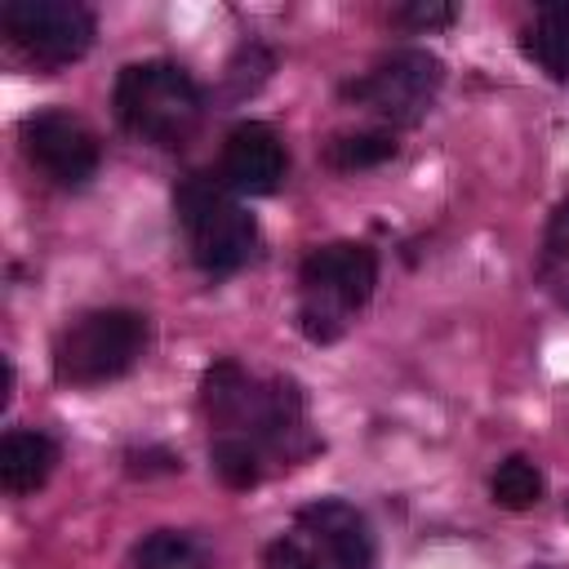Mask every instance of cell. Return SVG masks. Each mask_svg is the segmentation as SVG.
I'll return each mask as SVG.
<instances>
[{
	"label": "cell",
	"instance_id": "5b68a950",
	"mask_svg": "<svg viewBox=\"0 0 569 569\" xmlns=\"http://www.w3.org/2000/svg\"><path fill=\"white\" fill-rule=\"evenodd\" d=\"M445 84V62L427 49H396L387 58H378L360 80L342 84V98H351L356 107L391 120V124H418L436 93Z\"/></svg>",
	"mask_w": 569,
	"mask_h": 569
},
{
	"label": "cell",
	"instance_id": "7c38bea8",
	"mask_svg": "<svg viewBox=\"0 0 569 569\" xmlns=\"http://www.w3.org/2000/svg\"><path fill=\"white\" fill-rule=\"evenodd\" d=\"M520 53L551 80H569V0L533 9V22L520 31Z\"/></svg>",
	"mask_w": 569,
	"mask_h": 569
},
{
	"label": "cell",
	"instance_id": "6da1fadb",
	"mask_svg": "<svg viewBox=\"0 0 569 569\" xmlns=\"http://www.w3.org/2000/svg\"><path fill=\"white\" fill-rule=\"evenodd\" d=\"M111 107H116V120L151 147H182L204 120L200 84L191 80L187 67L164 62V58L120 67Z\"/></svg>",
	"mask_w": 569,
	"mask_h": 569
},
{
	"label": "cell",
	"instance_id": "e0dca14e",
	"mask_svg": "<svg viewBox=\"0 0 569 569\" xmlns=\"http://www.w3.org/2000/svg\"><path fill=\"white\" fill-rule=\"evenodd\" d=\"M271 71H276V53H271L267 44H258V40L240 44V53H236L231 67H227V89H231V98L258 93V89L267 84Z\"/></svg>",
	"mask_w": 569,
	"mask_h": 569
},
{
	"label": "cell",
	"instance_id": "2e32d148",
	"mask_svg": "<svg viewBox=\"0 0 569 569\" xmlns=\"http://www.w3.org/2000/svg\"><path fill=\"white\" fill-rule=\"evenodd\" d=\"M542 471L529 462V458H507V462H498V471H493V480H489V493H493V502L498 507H507V511H525V507H533L538 498H542Z\"/></svg>",
	"mask_w": 569,
	"mask_h": 569
},
{
	"label": "cell",
	"instance_id": "9c48e42d",
	"mask_svg": "<svg viewBox=\"0 0 569 569\" xmlns=\"http://www.w3.org/2000/svg\"><path fill=\"white\" fill-rule=\"evenodd\" d=\"M284 164L289 160H284V142L276 138V129L262 120H244L222 142L218 178H222V187H231L240 196H271L284 178Z\"/></svg>",
	"mask_w": 569,
	"mask_h": 569
},
{
	"label": "cell",
	"instance_id": "30bf717a",
	"mask_svg": "<svg viewBox=\"0 0 569 569\" xmlns=\"http://www.w3.org/2000/svg\"><path fill=\"white\" fill-rule=\"evenodd\" d=\"M258 396V382L236 365V360H213L200 378V405L209 413L213 427H222V436L244 427V413Z\"/></svg>",
	"mask_w": 569,
	"mask_h": 569
},
{
	"label": "cell",
	"instance_id": "d6986e66",
	"mask_svg": "<svg viewBox=\"0 0 569 569\" xmlns=\"http://www.w3.org/2000/svg\"><path fill=\"white\" fill-rule=\"evenodd\" d=\"M124 471L133 480H151V476H178L182 471V458L164 445H142V449H129L124 453Z\"/></svg>",
	"mask_w": 569,
	"mask_h": 569
},
{
	"label": "cell",
	"instance_id": "4fadbf2b",
	"mask_svg": "<svg viewBox=\"0 0 569 569\" xmlns=\"http://www.w3.org/2000/svg\"><path fill=\"white\" fill-rule=\"evenodd\" d=\"M396 156V133L391 129H356V133H338L325 147V160L338 173H360V169H378Z\"/></svg>",
	"mask_w": 569,
	"mask_h": 569
},
{
	"label": "cell",
	"instance_id": "8992f818",
	"mask_svg": "<svg viewBox=\"0 0 569 569\" xmlns=\"http://www.w3.org/2000/svg\"><path fill=\"white\" fill-rule=\"evenodd\" d=\"M0 22L9 40L40 67H67L93 44V13L76 0H9Z\"/></svg>",
	"mask_w": 569,
	"mask_h": 569
},
{
	"label": "cell",
	"instance_id": "9a60e30c",
	"mask_svg": "<svg viewBox=\"0 0 569 569\" xmlns=\"http://www.w3.org/2000/svg\"><path fill=\"white\" fill-rule=\"evenodd\" d=\"M209 462L227 489H253L262 480V449L249 436H218L209 449Z\"/></svg>",
	"mask_w": 569,
	"mask_h": 569
},
{
	"label": "cell",
	"instance_id": "44dd1931",
	"mask_svg": "<svg viewBox=\"0 0 569 569\" xmlns=\"http://www.w3.org/2000/svg\"><path fill=\"white\" fill-rule=\"evenodd\" d=\"M542 280L547 289L569 307V240L547 236V253H542Z\"/></svg>",
	"mask_w": 569,
	"mask_h": 569
},
{
	"label": "cell",
	"instance_id": "7402d4cb",
	"mask_svg": "<svg viewBox=\"0 0 569 569\" xmlns=\"http://www.w3.org/2000/svg\"><path fill=\"white\" fill-rule=\"evenodd\" d=\"M551 236H565V240H569V200L551 213Z\"/></svg>",
	"mask_w": 569,
	"mask_h": 569
},
{
	"label": "cell",
	"instance_id": "ac0fdd59",
	"mask_svg": "<svg viewBox=\"0 0 569 569\" xmlns=\"http://www.w3.org/2000/svg\"><path fill=\"white\" fill-rule=\"evenodd\" d=\"M262 569H320V556H316V547L293 529V533H280L276 542H267Z\"/></svg>",
	"mask_w": 569,
	"mask_h": 569
},
{
	"label": "cell",
	"instance_id": "52a82bcc",
	"mask_svg": "<svg viewBox=\"0 0 569 569\" xmlns=\"http://www.w3.org/2000/svg\"><path fill=\"white\" fill-rule=\"evenodd\" d=\"M22 151L58 187H84L98 173V138L71 111H36L22 120Z\"/></svg>",
	"mask_w": 569,
	"mask_h": 569
},
{
	"label": "cell",
	"instance_id": "277c9868",
	"mask_svg": "<svg viewBox=\"0 0 569 569\" xmlns=\"http://www.w3.org/2000/svg\"><path fill=\"white\" fill-rule=\"evenodd\" d=\"M142 347H147V316L129 307L84 311L53 342V378L67 387H102L129 373Z\"/></svg>",
	"mask_w": 569,
	"mask_h": 569
},
{
	"label": "cell",
	"instance_id": "3957f363",
	"mask_svg": "<svg viewBox=\"0 0 569 569\" xmlns=\"http://www.w3.org/2000/svg\"><path fill=\"white\" fill-rule=\"evenodd\" d=\"M173 209H178V222L187 231L191 262L204 276H231L253 258L258 222L227 187L209 182L204 173H191V178L178 182Z\"/></svg>",
	"mask_w": 569,
	"mask_h": 569
},
{
	"label": "cell",
	"instance_id": "ba28073f",
	"mask_svg": "<svg viewBox=\"0 0 569 569\" xmlns=\"http://www.w3.org/2000/svg\"><path fill=\"white\" fill-rule=\"evenodd\" d=\"M298 533L329 569H373V533L365 516L342 498H316L298 511Z\"/></svg>",
	"mask_w": 569,
	"mask_h": 569
},
{
	"label": "cell",
	"instance_id": "5bb4252c",
	"mask_svg": "<svg viewBox=\"0 0 569 569\" xmlns=\"http://www.w3.org/2000/svg\"><path fill=\"white\" fill-rule=\"evenodd\" d=\"M133 569H209V560L191 533L156 529L133 547Z\"/></svg>",
	"mask_w": 569,
	"mask_h": 569
},
{
	"label": "cell",
	"instance_id": "7a4b0ae2",
	"mask_svg": "<svg viewBox=\"0 0 569 569\" xmlns=\"http://www.w3.org/2000/svg\"><path fill=\"white\" fill-rule=\"evenodd\" d=\"M298 284H302L298 329L311 342H333V338H342L347 316L369 302V293L378 284V258L369 244L333 240L302 258Z\"/></svg>",
	"mask_w": 569,
	"mask_h": 569
},
{
	"label": "cell",
	"instance_id": "8fae6325",
	"mask_svg": "<svg viewBox=\"0 0 569 569\" xmlns=\"http://www.w3.org/2000/svg\"><path fill=\"white\" fill-rule=\"evenodd\" d=\"M58 462V445L44 431H9L0 440V485L9 493H36Z\"/></svg>",
	"mask_w": 569,
	"mask_h": 569
},
{
	"label": "cell",
	"instance_id": "ffe728a7",
	"mask_svg": "<svg viewBox=\"0 0 569 569\" xmlns=\"http://www.w3.org/2000/svg\"><path fill=\"white\" fill-rule=\"evenodd\" d=\"M458 18L453 4H440V0H409L405 9H396V22L413 27V31H436V27H449Z\"/></svg>",
	"mask_w": 569,
	"mask_h": 569
}]
</instances>
